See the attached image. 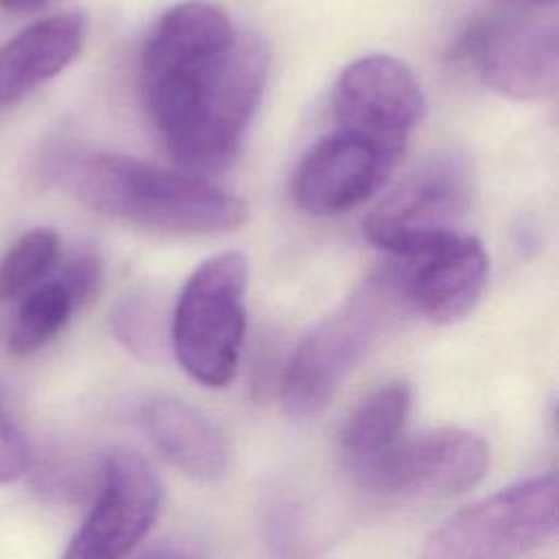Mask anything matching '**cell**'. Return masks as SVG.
<instances>
[{"label": "cell", "mask_w": 559, "mask_h": 559, "mask_svg": "<svg viewBox=\"0 0 559 559\" xmlns=\"http://www.w3.org/2000/svg\"><path fill=\"white\" fill-rule=\"evenodd\" d=\"M269 50L212 2L170 7L140 57L144 107L170 159L190 175L218 173L236 157L262 98Z\"/></svg>", "instance_id": "cell-1"}, {"label": "cell", "mask_w": 559, "mask_h": 559, "mask_svg": "<svg viewBox=\"0 0 559 559\" xmlns=\"http://www.w3.org/2000/svg\"><path fill=\"white\" fill-rule=\"evenodd\" d=\"M70 186L90 210L166 234H223L247 221L240 197L199 175L122 153H92L70 166Z\"/></svg>", "instance_id": "cell-2"}, {"label": "cell", "mask_w": 559, "mask_h": 559, "mask_svg": "<svg viewBox=\"0 0 559 559\" xmlns=\"http://www.w3.org/2000/svg\"><path fill=\"white\" fill-rule=\"evenodd\" d=\"M402 301L391 269L373 273L334 312L317 323L290 356L280 400L293 419L317 417L380 334Z\"/></svg>", "instance_id": "cell-3"}, {"label": "cell", "mask_w": 559, "mask_h": 559, "mask_svg": "<svg viewBox=\"0 0 559 559\" xmlns=\"http://www.w3.org/2000/svg\"><path fill=\"white\" fill-rule=\"evenodd\" d=\"M247 258L225 251L201 262L179 293L170 343L183 371L203 386H227L238 371L247 312Z\"/></svg>", "instance_id": "cell-4"}, {"label": "cell", "mask_w": 559, "mask_h": 559, "mask_svg": "<svg viewBox=\"0 0 559 559\" xmlns=\"http://www.w3.org/2000/svg\"><path fill=\"white\" fill-rule=\"evenodd\" d=\"M557 476L539 474L450 515L419 559H522L557 533Z\"/></svg>", "instance_id": "cell-5"}, {"label": "cell", "mask_w": 559, "mask_h": 559, "mask_svg": "<svg viewBox=\"0 0 559 559\" xmlns=\"http://www.w3.org/2000/svg\"><path fill=\"white\" fill-rule=\"evenodd\" d=\"M472 168L454 151H441L417 164L362 221L365 238L391 253H424L459 234L472 205Z\"/></svg>", "instance_id": "cell-6"}, {"label": "cell", "mask_w": 559, "mask_h": 559, "mask_svg": "<svg viewBox=\"0 0 559 559\" xmlns=\"http://www.w3.org/2000/svg\"><path fill=\"white\" fill-rule=\"evenodd\" d=\"M489 467V448L472 430L439 428L389 445L354 465L358 483L384 498H448L478 485Z\"/></svg>", "instance_id": "cell-7"}, {"label": "cell", "mask_w": 559, "mask_h": 559, "mask_svg": "<svg viewBox=\"0 0 559 559\" xmlns=\"http://www.w3.org/2000/svg\"><path fill=\"white\" fill-rule=\"evenodd\" d=\"M164 487L135 452H114L100 472L96 500L61 559H127L153 528Z\"/></svg>", "instance_id": "cell-8"}, {"label": "cell", "mask_w": 559, "mask_h": 559, "mask_svg": "<svg viewBox=\"0 0 559 559\" xmlns=\"http://www.w3.org/2000/svg\"><path fill=\"white\" fill-rule=\"evenodd\" d=\"M465 50L480 79L509 98L552 96L559 83V28L552 13L522 11L474 28Z\"/></svg>", "instance_id": "cell-9"}, {"label": "cell", "mask_w": 559, "mask_h": 559, "mask_svg": "<svg viewBox=\"0 0 559 559\" xmlns=\"http://www.w3.org/2000/svg\"><path fill=\"white\" fill-rule=\"evenodd\" d=\"M334 114L343 131L402 155L424 114V94L404 61L391 55H365L338 74Z\"/></svg>", "instance_id": "cell-10"}, {"label": "cell", "mask_w": 559, "mask_h": 559, "mask_svg": "<svg viewBox=\"0 0 559 559\" xmlns=\"http://www.w3.org/2000/svg\"><path fill=\"white\" fill-rule=\"evenodd\" d=\"M397 159L400 153L338 129L301 157L290 181L293 201L312 216L343 214L371 199Z\"/></svg>", "instance_id": "cell-11"}, {"label": "cell", "mask_w": 559, "mask_h": 559, "mask_svg": "<svg viewBox=\"0 0 559 559\" xmlns=\"http://www.w3.org/2000/svg\"><path fill=\"white\" fill-rule=\"evenodd\" d=\"M395 260L389 269L402 301L441 325L467 317L489 282V255L476 236L454 234L424 253Z\"/></svg>", "instance_id": "cell-12"}, {"label": "cell", "mask_w": 559, "mask_h": 559, "mask_svg": "<svg viewBox=\"0 0 559 559\" xmlns=\"http://www.w3.org/2000/svg\"><path fill=\"white\" fill-rule=\"evenodd\" d=\"M87 22L79 11L44 17L0 48V107L63 72L81 52Z\"/></svg>", "instance_id": "cell-13"}, {"label": "cell", "mask_w": 559, "mask_h": 559, "mask_svg": "<svg viewBox=\"0 0 559 559\" xmlns=\"http://www.w3.org/2000/svg\"><path fill=\"white\" fill-rule=\"evenodd\" d=\"M140 424L162 456L183 474L214 480L229 467V445L221 428L199 408L170 397L148 402Z\"/></svg>", "instance_id": "cell-14"}, {"label": "cell", "mask_w": 559, "mask_h": 559, "mask_svg": "<svg viewBox=\"0 0 559 559\" xmlns=\"http://www.w3.org/2000/svg\"><path fill=\"white\" fill-rule=\"evenodd\" d=\"M411 386L397 380L376 389L349 413L338 437L349 467L378 456L397 441L411 413Z\"/></svg>", "instance_id": "cell-15"}, {"label": "cell", "mask_w": 559, "mask_h": 559, "mask_svg": "<svg viewBox=\"0 0 559 559\" xmlns=\"http://www.w3.org/2000/svg\"><path fill=\"white\" fill-rule=\"evenodd\" d=\"M74 301L55 277L35 286L17 310L9 334V349L15 356H28L52 341L74 314Z\"/></svg>", "instance_id": "cell-16"}, {"label": "cell", "mask_w": 559, "mask_h": 559, "mask_svg": "<svg viewBox=\"0 0 559 559\" xmlns=\"http://www.w3.org/2000/svg\"><path fill=\"white\" fill-rule=\"evenodd\" d=\"M61 253L59 234L50 227H33L22 234L0 260V301L28 295L57 266Z\"/></svg>", "instance_id": "cell-17"}, {"label": "cell", "mask_w": 559, "mask_h": 559, "mask_svg": "<svg viewBox=\"0 0 559 559\" xmlns=\"http://www.w3.org/2000/svg\"><path fill=\"white\" fill-rule=\"evenodd\" d=\"M114 334L135 356L148 360L159 347V325L146 299L133 297L122 301L111 319Z\"/></svg>", "instance_id": "cell-18"}, {"label": "cell", "mask_w": 559, "mask_h": 559, "mask_svg": "<svg viewBox=\"0 0 559 559\" xmlns=\"http://www.w3.org/2000/svg\"><path fill=\"white\" fill-rule=\"evenodd\" d=\"M74 301V308H83L94 299L103 280V264L94 253H79L68 260L57 277Z\"/></svg>", "instance_id": "cell-19"}, {"label": "cell", "mask_w": 559, "mask_h": 559, "mask_svg": "<svg viewBox=\"0 0 559 559\" xmlns=\"http://www.w3.org/2000/svg\"><path fill=\"white\" fill-rule=\"evenodd\" d=\"M33 454L26 437L0 408V485L22 478L31 467Z\"/></svg>", "instance_id": "cell-20"}, {"label": "cell", "mask_w": 559, "mask_h": 559, "mask_svg": "<svg viewBox=\"0 0 559 559\" xmlns=\"http://www.w3.org/2000/svg\"><path fill=\"white\" fill-rule=\"evenodd\" d=\"M138 559H201V557H197L194 552H190V550H186V548L162 546V548H155V550L144 552V555L138 557Z\"/></svg>", "instance_id": "cell-21"}, {"label": "cell", "mask_w": 559, "mask_h": 559, "mask_svg": "<svg viewBox=\"0 0 559 559\" xmlns=\"http://www.w3.org/2000/svg\"><path fill=\"white\" fill-rule=\"evenodd\" d=\"M48 0H0V9L11 13H31L46 4Z\"/></svg>", "instance_id": "cell-22"}, {"label": "cell", "mask_w": 559, "mask_h": 559, "mask_svg": "<svg viewBox=\"0 0 559 559\" xmlns=\"http://www.w3.org/2000/svg\"><path fill=\"white\" fill-rule=\"evenodd\" d=\"M504 2L520 11H544V9L555 7L557 0H504Z\"/></svg>", "instance_id": "cell-23"}]
</instances>
